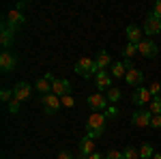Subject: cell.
<instances>
[{
	"instance_id": "cell-1",
	"label": "cell",
	"mask_w": 161,
	"mask_h": 159,
	"mask_svg": "<svg viewBox=\"0 0 161 159\" xmlns=\"http://www.w3.org/2000/svg\"><path fill=\"white\" fill-rule=\"evenodd\" d=\"M105 127H108V116L105 112H92L86 121V135L90 140H97L105 133Z\"/></svg>"
},
{
	"instance_id": "cell-2",
	"label": "cell",
	"mask_w": 161,
	"mask_h": 159,
	"mask_svg": "<svg viewBox=\"0 0 161 159\" xmlns=\"http://www.w3.org/2000/svg\"><path fill=\"white\" fill-rule=\"evenodd\" d=\"M73 71L77 75H82V77H92V75L99 73V69H97V62H95V58H88V56H82L80 60L75 62Z\"/></svg>"
},
{
	"instance_id": "cell-3",
	"label": "cell",
	"mask_w": 161,
	"mask_h": 159,
	"mask_svg": "<svg viewBox=\"0 0 161 159\" xmlns=\"http://www.w3.org/2000/svg\"><path fill=\"white\" fill-rule=\"evenodd\" d=\"M41 105H43V112L50 114V116L58 114V110L62 108L60 97H56L54 93H50V95H41Z\"/></svg>"
},
{
	"instance_id": "cell-4",
	"label": "cell",
	"mask_w": 161,
	"mask_h": 159,
	"mask_svg": "<svg viewBox=\"0 0 161 159\" xmlns=\"http://www.w3.org/2000/svg\"><path fill=\"white\" fill-rule=\"evenodd\" d=\"M86 103L92 112H105L110 108V101H108V97H105L103 93H92V95L86 99Z\"/></svg>"
},
{
	"instance_id": "cell-5",
	"label": "cell",
	"mask_w": 161,
	"mask_h": 159,
	"mask_svg": "<svg viewBox=\"0 0 161 159\" xmlns=\"http://www.w3.org/2000/svg\"><path fill=\"white\" fill-rule=\"evenodd\" d=\"M4 24L11 28L13 32H17L22 26L26 24V17H24V13L19 11V9H11V11L7 13V20H4Z\"/></svg>"
},
{
	"instance_id": "cell-6",
	"label": "cell",
	"mask_w": 161,
	"mask_h": 159,
	"mask_svg": "<svg viewBox=\"0 0 161 159\" xmlns=\"http://www.w3.org/2000/svg\"><path fill=\"white\" fill-rule=\"evenodd\" d=\"M144 35H150V37L161 35V20L153 11H150L148 15H146V20H144Z\"/></svg>"
},
{
	"instance_id": "cell-7",
	"label": "cell",
	"mask_w": 161,
	"mask_h": 159,
	"mask_svg": "<svg viewBox=\"0 0 161 159\" xmlns=\"http://www.w3.org/2000/svg\"><path fill=\"white\" fill-rule=\"evenodd\" d=\"M137 54H142L144 58H155L159 54V48H157V43L153 39H142L137 43Z\"/></svg>"
},
{
	"instance_id": "cell-8",
	"label": "cell",
	"mask_w": 161,
	"mask_h": 159,
	"mask_svg": "<svg viewBox=\"0 0 161 159\" xmlns=\"http://www.w3.org/2000/svg\"><path fill=\"white\" fill-rule=\"evenodd\" d=\"M131 99H133V103H136L137 108H144V105H148L150 101H153V95H150V90L146 86H137L136 90H133V95H131Z\"/></svg>"
},
{
	"instance_id": "cell-9",
	"label": "cell",
	"mask_w": 161,
	"mask_h": 159,
	"mask_svg": "<svg viewBox=\"0 0 161 159\" xmlns=\"http://www.w3.org/2000/svg\"><path fill=\"white\" fill-rule=\"evenodd\" d=\"M52 93L56 95V97H67V95H71V82L69 80H62V77H54L52 80Z\"/></svg>"
},
{
	"instance_id": "cell-10",
	"label": "cell",
	"mask_w": 161,
	"mask_h": 159,
	"mask_svg": "<svg viewBox=\"0 0 161 159\" xmlns=\"http://www.w3.org/2000/svg\"><path fill=\"white\" fill-rule=\"evenodd\" d=\"M150 118H153V114H150V110H146V108H137V110L131 114V122H133L136 127H150Z\"/></svg>"
},
{
	"instance_id": "cell-11",
	"label": "cell",
	"mask_w": 161,
	"mask_h": 159,
	"mask_svg": "<svg viewBox=\"0 0 161 159\" xmlns=\"http://www.w3.org/2000/svg\"><path fill=\"white\" fill-rule=\"evenodd\" d=\"M13 95H15V99H19V101H30V97H32V86L28 84V82H17V84L13 86Z\"/></svg>"
},
{
	"instance_id": "cell-12",
	"label": "cell",
	"mask_w": 161,
	"mask_h": 159,
	"mask_svg": "<svg viewBox=\"0 0 161 159\" xmlns=\"http://www.w3.org/2000/svg\"><path fill=\"white\" fill-rule=\"evenodd\" d=\"M15 65H17V58H15V54L9 52V49H4L2 54H0V69L4 71V73H9L15 69Z\"/></svg>"
},
{
	"instance_id": "cell-13",
	"label": "cell",
	"mask_w": 161,
	"mask_h": 159,
	"mask_svg": "<svg viewBox=\"0 0 161 159\" xmlns=\"http://www.w3.org/2000/svg\"><path fill=\"white\" fill-rule=\"evenodd\" d=\"M112 77L110 71H99V73L95 75V82H97V86H99V93H108L112 88Z\"/></svg>"
},
{
	"instance_id": "cell-14",
	"label": "cell",
	"mask_w": 161,
	"mask_h": 159,
	"mask_svg": "<svg viewBox=\"0 0 161 159\" xmlns=\"http://www.w3.org/2000/svg\"><path fill=\"white\" fill-rule=\"evenodd\" d=\"M52 80H54V75H52V73L39 77L37 82H35V90L41 93V95H50V93H52Z\"/></svg>"
},
{
	"instance_id": "cell-15",
	"label": "cell",
	"mask_w": 161,
	"mask_h": 159,
	"mask_svg": "<svg viewBox=\"0 0 161 159\" xmlns=\"http://www.w3.org/2000/svg\"><path fill=\"white\" fill-rule=\"evenodd\" d=\"M13 41H15V32L7 24H2V28H0V45H2V49H9L13 45Z\"/></svg>"
},
{
	"instance_id": "cell-16",
	"label": "cell",
	"mask_w": 161,
	"mask_h": 159,
	"mask_svg": "<svg viewBox=\"0 0 161 159\" xmlns=\"http://www.w3.org/2000/svg\"><path fill=\"white\" fill-rule=\"evenodd\" d=\"M125 82H127L129 86H136V88H137V86L144 82V73H142L140 69H136V67H133V69H129V71H127V75H125Z\"/></svg>"
},
{
	"instance_id": "cell-17",
	"label": "cell",
	"mask_w": 161,
	"mask_h": 159,
	"mask_svg": "<svg viewBox=\"0 0 161 159\" xmlns=\"http://www.w3.org/2000/svg\"><path fill=\"white\" fill-rule=\"evenodd\" d=\"M95 62H97V69L99 71H105L108 67H112V56H110V52H105V49H101L99 54H97V58H95Z\"/></svg>"
},
{
	"instance_id": "cell-18",
	"label": "cell",
	"mask_w": 161,
	"mask_h": 159,
	"mask_svg": "<svg viewBox=\"0 0 161 159\" xmlns=\"http://www.w3.org/2000/svg\"><path fill=\"white\" fill-rule=\"evenodd\" d=\"M142 35H144V32H142V28H140V26H136V24H129L127 26V39H129V43H140V41H142Z\"/></svg>"
},
{
	"instance_id": "cell-19",
	"label": "cell",
	"mask_w": 161,
	"mask_h": 159,
	"mask_svg": "<svg viewBox=\"0 0 161 159\" xmlns=\"http://www.w3.org/2000/svg\"><path fill=\"white\" fill-rule=\"evenodd\" d=\"M97 148H95V140H90L88 135H84L82 140H80V155H92Z\"/></svg>"
},
{
	"instance_id": "cell-20",
	"label": "cell",
	"mask_w": 161,
	"mask_h": 159,
	"mask_svg": "<svg viewBox=\"0 0 161 159\" xmlns=\"http://www.w3.org/2000/svg\"><path fill=\"white\" fill-rule=\"evenodd\" d=\"M105 97H108V101H110V105H114V103H118V101H120V97H123V93H120V88L112 86L110 90L105 93Z\"/></svg>"
},
{
	"instance_id": "cell-21",
	"label": "cell",
	"mask_w": 161,
	"mask_h": 159,
	"mask_svg": "<svg viewBox=\"0 0 161 159\" xmlns=\"http://www.w3.org/2000/svg\"><path fill=\"white\" fill-rule=\"evenodd\" d=\"M153 155H155L153 144H150V142H144V144L140 146V157H142V159H153Z\"/></svg>"
},
{
	"instance_id": "cell-22",
	"label": "cell",
	"mask_w": 161,
	"mask_h": 159,
	"mask_svg": "<svg viewBox=\"0 0 161 159\" xmlns=\"http://www.w3.org/2000/svg\"><path fill=\"white\" fill-rule=\"evenodd\" d=\"M136 54H137V45L136 43H127V45L123 48V56L127 58V60H131Z\"/></svg>"
},
{
	"instance_id": "cell-23",
	"label": "cell",
	"mask_w": 161,
	"mask_h": 159,
	"mask_svg": "<svg viewBox=\"0 0 161 159\" xmlns=\"http://www.w3.org/2000/svg\"><path fill=\"white\" fill-rule=\"evenodd\" d=\"M148 110L153 116H157V114H161V97H153V101L148 103Z\"/></svg>"
},
{
	"instance_id": "cell-24",
	"label": "cell",
	"mask_w": 161,
	"mask_h": 159,
	"mask_svg": "<svg viewBox=\"0 0 161 159\" xmlns=\"http://www.w3.org/2000/svg\"><path fill=\"white\" fill-rule=\"evenodd\" d=\"M123 159H140V150L133 146H127L123 150Z\"/></svg>"
},
{
	"instance_id": "cell-25",
	"label": "cell",
	"mask_w": 161,
	"mask_h": 159,
	"mask_svg": "<svg viewBox=\"0 0 161 159\" xmlns=\"http://www.w3.org/2000/svg\"><path fill=\"white\" fill-rule=\"evenodd\" d=\"M19 105H22V101L13 97L11 101H9V112H11V114H17V112H19Z\"/></svg>"
},
{
	"instance_id": "cell-26",
	"label": "cell",
	"mask_w": 161,
	"mask_h": 159,
	"mask_svg": "<svg viewBox=\"0 0 161 159\" xmlns=\"http://www.w3.org/2000/svg\"><path fill=\"white\" fill-rule=\"evenodd\" d=\"M13 97H15V95H13L11 88H2V90H0V99H2V101H7V103H9Z\"/></svg>"
},
{
	"instance_id": "cell-27",
	"label": "cell",
	"mask_w": 161,
	"mask_h": 159,
	"mask_svg": "<svg viewBox=\"0 0 161 159\" xmlns=\"http://www.w3.org/2000/svg\"><path fill=\"white\" fill-rule=\"evenodd\" d=\"M148 90H150V95H153V97H161V84H159V82H153Z\"/></svg>"
},
{
	"instance_id": "cell-28",
	"label": "cell",
	"mask_w": 161,
	"mask_h": 159,
	"mask_svg": "<svg viewBox=\"0 0 161 159\" xmlns=\"http://www.w3.org/2000/svg\"><path fill=\"white\" fill-rule=\"evenodd\" d=\"M60 103L64 105V108H73V105H75V99L71 97V95H67V97H62V99H60Z\"/></svg>"
},
{
	"instance_id": "cell-29",
	"label": "cell",
	"mask_w": 161,
	"mask_h": 159,
	"mask_svg": "<svg viewBox=\"0 0 161 159\" xmlns=\"http://www.w3.org/2000/svg\"><path fill=\"white\" fill-rule=\"evenodd\" d=\"M105 116H108V121H110V118H116V116H118V108H116V105H110V108L105 110Z\"/></svg>"
},
{
	"instance_id": "cell-30",
	"label": "cell",
	"mask_w": 161,
	"mask_h": 159,
	"mask_svg": "<svg viewBox=\"0 0 161 159\" xmlns=\"http://www.w3.org/2000/svg\"><path fill=\"white\" fill-rule=\"evenodd\" d=\"M150 127H153V129H161V114H157V116L150 118Z\"/></svg>"
},
{
	"instance_id": "cell-31",
	"label": "cell",
	"mask_w": 161,
	"mask_h": 159,
	"mask_svg": "<svg viewBox=\"0 0 161 159\" xmlns=\"http://www.w3.org/2000/svg\"><path fill=\"white\" fill-rule=\"evenodd\" d=\"M105 157L108 159H123V153L120 150H110V153H105Z\"/></svg>"
},
{
	"instance_id": "cell-32",
	"label": "cell",
	"mask_w": 161,
	"mask_h": 159,
	"mask_svg": "<svg viewBox=\"0 0 161 159\" xmlns=\"http://www.w3.org/2000/svg\"><path fill=\"white\" fill-rule=\"evenodd\" d=\"M153 13H155V15H157V17L161 20V0H157V2H155V7H153Z\"/></svg>"
},
{
	"instance_id": "cell-33",
	"label": "cell",
	"mask_w": 161,
	"mask_h": 159,
	"mask_svg": "<svg viewBox=\"0 0 161 159\" xmlns=\"http://www.w3.org/2000/svg\"><path fill=\"white\" fill-rule=\"evenodd\" d=\"M56 159H75V157L69 153V150H62V153H58V157H56Z\"/></svg>"
},
{
	"instance_id": "cell-34",
	"label": "cell",
	"mask_w": 161,
	"mask_h": 159,
	"mask_svg": "<svg viewBox=\"0 0 161 159\" xmlns=\"http://www.w3.org/2000/svg\"><path fill=\"white\" fill-rule=\"evenodd\" d=\"M88 159H108V157H105L103 153H99V150H95L92 155H88Z\"/></svg>"
},
{
	"instance_id": "cell-35",
	"label": "cell",
	"mask_w": 161,
	"mask_h": 159,
	"mask_svg": "<svg viewBox=\"0 0 161 159\" xmlns=\"http://www.w3.org/2000/svg\"><path fill=\"white\" fill-rule=\"evenodd\" d=\"M153 159H161V153H155V155H153Z\"/></svg>"
},
{
	"instance_id": "cell-36",
	"label": "cell",
	"mask_w": 161,
	"mask_h": 159,
	"mask_svg": "<svg viewBox=\"0 0 161 159\" xmlns=\"http://www.w3.org/2000/svg\"><path fill=\"white\" fill-rule=\"evenodd\" d=\"M140 159H142V157H140Z\"/></svg>"
}]
</instances>
